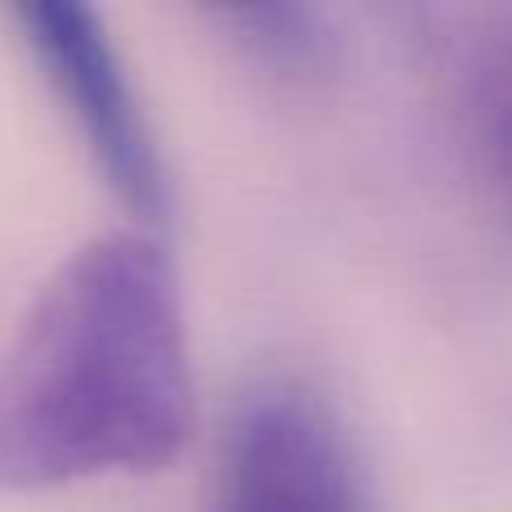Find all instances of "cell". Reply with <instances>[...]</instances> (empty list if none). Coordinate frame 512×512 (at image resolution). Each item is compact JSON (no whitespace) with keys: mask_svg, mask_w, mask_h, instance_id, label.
Returning a JSON list of instances; mask_svg holds the SVG:
<instances>
[{"mask_svg":"<svg viewBox=\"0 0 512 512\" xmlns=\"http://www.w3.org/2000/svg\"><path fill=\"white\" fill-rule=\"evenodd\" d=\"M189 436V324L162 239L81 243L0 342V490L158 472Z\"/></svg>","mask_w":512,"mask_h":512,"instance_id":"cell-1","label":"cell"},{"mask_svg":"<svg viewBox=\"0 0 512 512\" xmlns=\"http://www.w3.org/2000/svg\"><path fill=\"white\" fill-rule=\"evenodd\" d=\"M18 32L104 185L140 221V230L158 234L171 203L167 158L104 14L77 0H32L18 5Z\"/></svg>","mask_w":512,"mask_h":512,"instance_id":"cell-2","label":"cell"},{"mask_svg":"<svg viewBox=\"0 0 512 512\" xmlns=\"http://www.w3.org/2000/svg\"><path fill=\"white\" fill-rule=\"evenodd\" d=\"M221 512H373L342 418L297 387L252 396L225 432Z\"/></svg>","mask_w":512,"mask_h":512,"instance_id":"cell-3","label":"cell"},{"mask_svg":"<svg viewBox=\"0 0 512 512\" xmlns=\"http://www.w3.org/2000/svg\"><path fill=\"white\" fill-rule=\"evenodd\" d=\"M454 117L468 171L495 212L512 221V14H499L463 45Z\"/></svg>","mask_w":512,"mask_h":512,"instance_id":"cell-4","label":"cell"},{"mask_svg":"<svg viewBox=\"0 0 512 512\" xmlns=\"http://www.w3.org/2000/svg\"><path fill=\"white\" fill-rule=\"evenodd\" d=\"M230 32L234 50L274 77H315L333 63L337 32L324 9L310 5H239L216 14Z\"/></svg>","mask_w":512,"mask_h":512,"instance_id":"cell-5","label":"cell"}]
</instances>
